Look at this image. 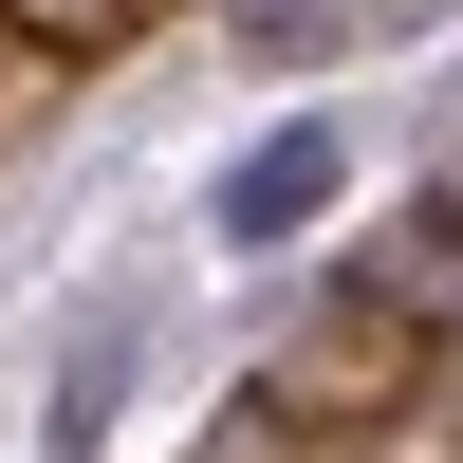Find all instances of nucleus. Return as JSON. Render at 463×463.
Returning a JSON list of instances; mask_svg holds the SVG:
<instances>
[{"label":"nucleus","instance_id":"nucleus-1","mask_svg":"<svg viewBox=\"0 0 463 463\" xmlns=\"http://www.w3.org/2000/svg\"><path fill=\"white\" fill-rule=\"evenodd\" d=\"M334 185H353V111H279V130L204 185V241H222V260H297Z\"/></svg>","mask_w":463,"mask_h":463},{"label":"nucleus","instance_id":"nucleus-2","mask_svg":"<svg viewBox=\"0 0 463 463\" xmlns=\"http://www.w3.org/2000/svg\"><path fill=\"white\" fill-rule=\"evenodd\" d=\"M130 353H148V279H93V316L56 334V390H37V463H93V445H111Z\"/></svg>","mask_w":463,"mask_h":463}]
</instances>
